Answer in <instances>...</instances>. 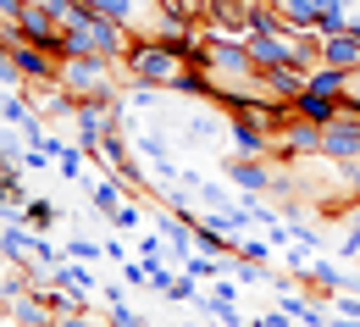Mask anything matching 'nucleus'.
Masks as SVG:
<instances>
[{"label":"nucleus","mask_w":360,"mask_h":327,"mask_svg":"<svg viewBox=\"0 0 360 327\" xmlns=\"http://www.w3.org/2000/svg\"><path fill=\"white\" fill-rule=\"evenodd\" d=\"M327 327H360V322H355V316H338V322H327Z\"/></svg>","instance_id":"c85d7f7f"},{"label":"nucleus","mask_w":360,"mask_h":327,"mask_svg":"<svg viewBox=\"0 0 360 327\" xmlns=\"http://www.w3.org/2000/svg\"><path fill=\"white\" fill-rule=\"evenodd\" d=\"M34 244H39V238L22 233V222H17V228H0V255H11V261H17V255H34Z\"/></svg>","instance_id":"4468645a"},{"label":"nucleus","mask_w":360,"mask_h":327,"mask_svg":"<svg viewBox=\"0 0 360 327\" xmlns=\"http://www.w3.org/2000/svg\"><path fill=\"white\" fill-rule=\"evenodd\" d=\"M11 39H22V45H39V50H56V56H61V17H56L50 6L22 0V11H17V23H11Z\"/></svg>","instance_id":"7ed1b4c3"},{"label":"nucleus","mask_w":360,"mask_h":327,"mask_svg":"<svg viewBox=\"0 0 360 327\" xmlns=\"http://www.w3.org/2000/svg\"><path fill=\"white\" fill-rule=\"evenodd\" d=\"M111 222H117V228H139V205H128V200H122V205L111 211Z\"/></svg>","instance_id":"b1692460"},{"label":"nucleus","mask_w":360,"mask_h":327,"mask_svg":"<svg viewBox=\"0 0 360 327\" xmlns=\"http://www.w3.org/2000/svg\"><path fill=\"white\" fill-rule=\"evenodd\" d=\"M311 6H316V11H321V6H333V0H311Z\"/></svg>","instance_id":"2f4dec72"},{"label":"nucleus","mask_w":360,"mask_h":327,"mask_svg":"<svg viewBox=\"0 0 360 327\" xmlns=\"http://www.w3.org/2000/svg\"><path fill=\"white\" fill-rule=\"evenodd\" d=\"M305 89L327 94V100H338V94H349V72H344V67H327V61H316V67H311V84H305Z\"/></svg>","instance_id":"ddd939ff"},{"label":"nucleus","mask_w":360,"mask_h":327,"mask_svg":"<svg viewBox=\"0 0 360 327\" xmlns=\"http://www.w3.org/2000/svg\"><path fill=\"white\" fill-rule=\"evenodd\" d=\"M67 255H72V261H100L105 250H100V244H89V238H72V244H67Z\"/></svg>","instance_id":"5701e85b"},{"label":"nucleus","mask_w":360,"mask_h":327,"mask_svg":"<svg viewBox=\"0 0 360 327\" xmlns=\"http://www.w3.org/2000/svg\"><path fill=\"white\" fill-rule=\"evenodd\" d=\"M22 222H28V228H39V233H45L50 222H56V205H50V200H28V205H22Z\"/></svg>","instance_id":"412c9836"},{"label":"nucleus","mask_w":360,"mask_h":327,"mask_svg":"<svg viewBox=\"0 0 360 327\" xmlns=\"http://www.w3.org/2000/svg\"><path fill=\"white\" fill-rule=\"evenodd\" d=\"M227 184L255 188V194H261V188H271L277 178L266 172V161H261V155H233V161H227Z\"/></svg>","instance_id":"6e6552de"},{"label":"nucleus","mask_w":360,"mask_h":327,"mask_svg":"<svg viewBox=\"0 0 360 327\" xmlns=\"http://www.w3.org/2000/svg\"><path fill=\"white\" fill-rule=\"evenodd\" d=\"M11 72L45 89V84H56V78H61V56H56V50H39V45H22V39H17V45H11Z\"/></svg>","instance_id":"20e7f679"},{"label":"nucleus","mask_w":360,"mask_h":327,"mask_svg":"<svg viewBox=\"0 0 360 327\" xmlns=\"http://www.w3.org/2000/svg\"><path fill=\"white\" fill-rule=\"evenodd\" d=\"M139 255H144V267H155V261H161V238H155V233H144V244H139Z\"/></svg>","instance_id":"393cba45"},{"label":"nucleus","mask_w":360,"mask_h":327,"mask_svg":"<svg viewBox=\"0 0 360 327\" xmlns=\"http://www.w3.org/2000/svg\"><path fill=\"white\" fill-rule=\"evenodd\" d=\"M94 11H105V17H117L122 28H134V23H139V0H94Z\"/></svg>","instance_id":"6ab92c4d"},{"label":"nucleus","mask_w":360,"mask_h":327,"mask_svg":"<svg viewBox=\"0 0 360 327\" xmlns=\"http://www.w3.org/2000/svg\"><path fill=\"white\" fill-rule=\"evenodd\" d=\"M338 100H344V94H338ZM338 100H327V94L305 89L300 100H294V117H305V122H321V128H327V122L338 117Z\"/></svg>","instance_id":"f8f14e48"},{"label":"nucleus","mask_w":360,"mask_h":327,"mask_svg":"<svg viewBox=\"0 0 360 327\" xmlns=\"http://www.w3.org/2000/svg\"><path fill=\"white\" fill-rule=\"evenodd\" d=\"M349 188L360 194V155H355V167H349Z\"/></svg>","instance_id":"cd10ccee"},{"label":"nucleus","mask_w":360,"mask_h":327,"mask_svg":"<svg viewBox=\"0 0 360 327\" xmlns=\"http://www.w3.org/2000/svg\"><path fill=\"white\" fill-rule=\"evenodd\" d=\"M61 89L78 100H111V56H61Z\"/></svg>","instance_id":"f03ea898"},{"label":"nucleus","mask_w":360,"mask_h":327,"mask_svg":"<svg viewBox=\"0 0 360 327\" xmlns=\"http://www.w3.org/2000/svg\"><path fill=\"white\" fill-rule=\"evenodd\" d=\"M227 134H233V144H238L244 155H261V150H271V144H277V134H266L261 122H250L244 111H233V128H227Z\"/></svg>","instance_id":"1a4fd4ad"},{"label":"nucleus","mask_w":360,"mask_h":327,"mask_svg":"<svg viewBox=\"0 0 360 327\" xmlns=\"http://www.w3.org/2000/svg\"><path fill=\"white\" fill-rule=\"evenodd\" d=\"M244 327H271V322H266V316H261V322H244Z\"/></svg>","instance_id":"c756f323"},{"label":"nucleus","mask_w":360,"mask_h":327,"mask_svg":"<svg viewBox=\"0 0 360 327\" xmlns=\"http://www.w3.org/2000/svg\"><path fill=\"white\" fill-rule=\"evenodd\" d=\"M128 327H150V322H144V316H134V322H128Z\"/></svg>","instance_id":"7c9ffc66"},{"label":"nucleus","mask_w":360,"mask_h":327,"mask_svg":"<svg viewBox=\"0 0 360 327\" xmlns=\"http://www.w3.org/2000/svg\"><path fill=\"white\" fill-rule=\"evenodd\" d=\"M321 61L327 67H344V72H360V34H321Z\"/></svg>","instance_id":"0eeeda50"},{"label":"nucleus","mask_w":360,"mask_h":327,"mask_svg":"<svg viewBox=\"0 0 360 327\" xmlns=\"http://www.w3.org/2000/svg\"><path fill=\"white\" fill-rule=\"evenodd\" d=\"M261 84H266V94H271V100L294 105V100L305 94V84H311V67H300V61H283V67L261 72Z\"/></svg>","instance_id":"423d86ee"},{"label":"nucleus","mask_w":360,"mask_h":327,"mask_svg":"<svg viewBox=\"0 0 360 327\" xmlns=\"http://www.w3.org/2000/svg\"><path fill=\"white\" fill-rule=\"evenodd\" d=\"M17 11H22V0H0V28H11V23H17Z\"/></svg>","instance_id":"bb28decb"},{"label":"nucleus","mask_w":360,"mask_h":327,"mask_svg":"<svg viewBox=\"0 0 360 327\" xmlns=\"http://www.w3.org/2000/svg\"><path fill=\"white\" fill-rule=\"evenodd\" d=\"M261 6H277V0H261Z\"/></svg>","instance_id":"473e14b6"},{"label":"nucleus","mask_w":360,"mask_h":327,"mask_svg":"<svg viewBox=\"0 0 360 327\" xmlns=\"http://www.w3.org/2000/svg\"><path fill=\"white\" fill-rule=\"evenodd\" d=\"M355 272H360V255H355Z\"/></svg>","instance_id":"72a5a7b5"},{"label":"nucleus","mask_w":360,"mask_h":327,"mask_svg":"<svg viewBox=\"0 0 360 327\" xmlns=\"http://www.w3.org/2000/svg\"><path fill=\"white\" fill-rule=\"evenodd\" d=\"M56 283H61L67 294H78V300H84V294H94V283H89V272H84V267H56Z\"/></svg>","instance_id":"a211bd4d"},{"label":"nucleus","mask_w":360,"mask_h":327,"mask_svg":"<svg viewBox=\"0 0 360 327\" xmlns=\"http://www.w3.org/2000/svg\"><path fill=\"white\" fill-rule=\"evenodd\" d=\"M277 150H321V122H283V134H277Z\"/></svg>","instance_id":"9b49d317"},{"label":"nucleus","mask_w":360,"mask_h":327,"mask_svg":"<svg viewBox=\"0 0 360 327\" xmlns=\"http://www.w3.org/2000/svg\"><path fill=\"white\" fill-rule=\"evenodd\" d=\"M255 6H261V0H205V11H200V17H205V28H211V34H238V39H244V34H250Z\"/></svg>","instance_id":"39448f33"},{"label":"nucleus","mask_w":360,"mask_h":327,"mask_svg":"<svg viewBox=\"0 0 360 327\" xmlns=\"http://www.w3.org/2000/svg\"><path fill=\"white\" fill-rule=\"evenodd\" d=\"M94 205H100V217H105V211H117V205H122V178H117V172H111V178H100V184H94Z\"/></svg>","instance_id":"f3484780"},{"label":"nucleus","mask_w":360,"mask_h":327,"mask_svg":"<svg viewBox=\"0 0 360 327\" xmlns=\"http://www.w3.org/2000/svg\"><path fill=\"white\" fill-rule=\"evenodd\" d=\"M238 255L255 261V267H266V261H271V244H266V238H244V233H238Z\"/></svg>","instance_id":"4be33fe9"},{"label":"nucleus","mask_w":360,"mask_h":327,"mask_svg":"<svg viewBox=\"0 0 360 327\" xmlns=\"http://www.w3.org/2000/svg\"><path fill=\"white\" fill-rule=\"evenodd\" d=\"M283 17H288L294 28H311L316 34V17H321V11H316L311 0H283Z\"/></svg>","instance_id":"aec40b11"},{"label":"nucleus","mask_w":360,"mask_h":327,"mask_svg":"<svg viewBox=\"0 0 360 327\" xmlns=\"http://www.w3.org/2000/svg\"><path fill=\"white\" fill-rule=\"evenodd\" d=\"M155 6H161L167 23H194V17L205 11V0H155Z\"/></svg>","instance_id":"dca6fc26"},{"label":"nucleus","mask_w":360,"mask_h":327,"mask_svg":"<svg viewBox=\"0 0 360 327\" xmlns=\"http://www.w3.org/2000/svg\"><path fill=\"white\" fill-rule=\"evenodd\" d=\"M349 28V0H333V6H321V17H316V34H344Z\"/></svg>","instance_id":"2eb2a0df"},{"label":"nucleus","mask_w":360,"mask_h":327,"mask_svg":"<svg viewBox=\"0 0 360 327\" xmlns=\"http://www.w3.org/2000/svg\"><path fill=\"white\" fill-rule=\"evenodd\" d=\"M122 61H128V78L155 84V89H172L183 72H188V56H183L172 39H134Z\"/></svg>","instance_id":"f257e3e1"},{"label":"nucleus","mask_w":360,"mask_h":327,"mask_svg":"<svg viewBox=\"0 0 360 327\" xmlns=\"http://www.w3.org/2000/svg\"><path fill=\"white\" fill-rule=\"evenodd\" d=\"M333 305H338L344 316H355V322H360V300H355V294H344V288H338V300H333Z\"/></svg>","instance_id":"a878e982"},{"label":"nucleus","mask_w":360,"mask_h":327,"mask_svg":"<svg viewBox=\"0 0 360 327\" xmlns=\"http://www.w3.org/2000/svg\"><path fill=\"white\" fill-rule=\"evenodd\" d=\"M321 155H333V161H355V155H360V128L327 122V128H321Z\"/></svg>","instance_id":"9d476101"}]
</instances>
